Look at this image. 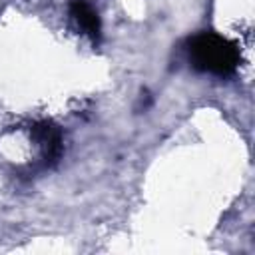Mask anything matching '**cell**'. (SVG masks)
Returning <instances> with one entry per match:
<instances>
[{
	"instance_id": "cell-1",
	"label": "cell",
	"mask_w": 255,
	"mask_h": 255,
	"mask_svg": "<svg viewBox=\"0 0 255 255\" xmlns=\"http://www.w3.org/2000/svg\"><path fill=\"white\" fill-rule=\"evenodd\" d=\"M187 54L195 70L215 76H229L239 66L237 46L231 40L213 32H201L193 36L189 40Z\"/></svg>"
},
{
	"instance_id": "cell-2",
	"label": "cell",
	"mask_w": 255,
	"mask_h": 255,
	"mask_svg": "<svg viewBox=\"0 0 255 255\" xmlns=\"http://www.w3.org/2000/svg\"><path fill=\"white\" fill-rule=\"evenodd\" d=\"M32 137L38 141L42 155L48 159H56L62 151V133L60 129L50 122H40L32 128Z\"/></svg>"
},
{
	"instance_id": "cell-3",
	"label": "cell",
	"mask_w": 255,
	"mask_h": 255,
	"mask_svg": "<svg viewBox=\"0 0 255 255\" xmlns=\"http://www.w3.org/2000/svg\"><path fill=\"white\" fill-rule=\"evenodd\" d=\"M70 12L74 16V20L84 28L86 34H90L92 38H100V32H102V22H100V16L98 12L84 0H74L70 4Z\"/></svg>"
}]
</instances>
